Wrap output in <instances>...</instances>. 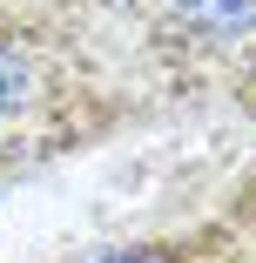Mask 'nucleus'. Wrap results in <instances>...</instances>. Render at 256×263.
<instances>
[{
	"instance_id": "1",
	"label": "nucleus",
	"mask_w": 256,
	"mask_h": 263,
	"mask_svg": "<svg viewBox=\"0 0 256 263\" xmlns=\"http://www.w3.org/2000/svg\"><path fill=\"white\" fill-rule=\"evenodd\" d=\"M54 81L61 61L21 21L0 14V155H21V142L54 115Z\"/></svg>"
},
{
	"instance_id": "2",
	"label": "nucleus",
	"mask_w": 256,
	"mask_h": 263,
	"mask_svg": "<svg viewBox=\"0 0 256 263\" xmlns=\"http://www.w3.org/2000/svg\"><path fill=\"white\" fill-rule=\"evenodd\" d=\"M169 21L195 47H229L256 34V0H169Z\"/></svg>"
},
{
	"instance_id": "3",
	"label": "nucleus",
	"mask_w": 256,
	"mask_h": 263,
	"mask_svg": "<svg viewBox=\"0 0 256 263\" xmlns=\"http://www.w3.org/2000/svg\"><path fill=\"white\" fill-rule=\"evenodd\" d=\"M94 263H182L175 250H155V243H135V250H108V256H94Z\"/></svg>"
},
{
	"instance_id": "4",
	"label": "nucleus",
	"mask_w": 256,
	"mask_h": 263,
	"mask_svg": "<svg viewBox=\"0 0 256 263\" xmlns=\"http://www.w3.org/2000/svg\"><path fill=\"white\" fill-rule=\"evenodd\" d=\"M243 101H249V115H256V68H249V81H243Z\"/></svg>"
},
{
	"instance_id": "5",
	"label": "nucleus",
	"mask_w": 256,
	"mask_h": 263,
	"mask_svg": "<svg viewBox=\"0 0 256 263\" xmlns=\"http://www.w3.org/2000/svg\"><path fill=\"white\" fill-rule=\"evenodd\" d=\"M249 202H256V176H249Z\"/></svg>"
}]
</instances>
